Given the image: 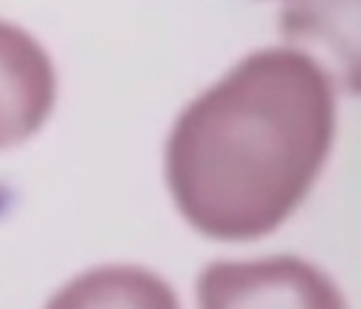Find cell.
I'll list each match as a JSON object with an SVG mask.
<instances>
[{
    "mask_svg": "<svg viewBox=\"0 0 361 309\" xmlns=\"http://www.w3.org/2000/svg\"><path fill=\"white\" fill-rule=\"evenodd\" d=\"M334 84L310 57L271 47L241 59L172 125L165 179L182 219L214 241L273 233L332 150Z\"/></svg>",
    "mask_w": 361,
    "mask_h": 309,
    "instance_id": "cell-1",
    "label": "cell"
},
{
    "mask_svg": "<svg viewBox=\"0 0 361 309\" xmlns=\"http://www.w3.org/2000/svg\"><path fill=\"white\" fill-rule=\"evenodd\" d=\"M200 309H347L334 280L295 256L216 260L197 277Z\"/></svg>",
    "mask_w": 361,
    "mask_h": 309,
    "instance_id": "cell-2",
    "label": "cell"
},
{
    "mask_svg": "<svg viewBox=\"0 0 361 309\" xmlns=\"http://www.w3.org/2000/svg\"><path fill=\"white\" fill-rule=\"evenodd\" d=\"M57 96L59 77L49 52L25 27L0 20V150L35 138Z\"/></svg>",
    "mask_w": 361,
    "mask_h": 309,
    "instance_id": "cell-3",
    "label": "cell"
},
{
    "mask_svg": "<svg viewBox=\"0 0 361 309\" xmlns=\"http://www.w3.org/2000/svg\"><path fill=\"white\" fill-rule=\"evenodd\" d=\"M281 32L332 84L361 96V0H290Z\"/></svg>",
    "mask_w": 361,
    "mask_h": 309,
    "instance_id": "cell-4",
    "label": "cell"
},
{
    "mask_svg": "<svg viewBox=\"0 0 361 309\" xmlns=\"http://www.w3.org/2000/svg\"><path fill=\"white\" fill-rule=\"evenodd\" d=\"M44 309H182L175 290L157 272L130 263H111L79 272Z\"/></svg>",
    "mask_w": 361,
    "mask_h": 309,
    "instance_id": "cell-5",
    "label": "cell"
}]
</instances>
